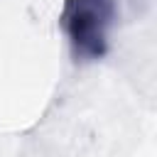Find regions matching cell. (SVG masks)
I'll list each match as a JSON object with an SVG mask.
<instances>
[{
    "mask_svg": "<svg viewBox=\"0 0 157 157\" xmlns=\"http://www.w3.org/2000/svg\"><path fill=\"white\" fill-rule=\"evenodd\" d=\"M118 17L115 0H64L59 27L76 61H98L108 54Z\"/></svg>",
    "mask_w": 157,
    "mask_h": 157,
    "instance_id": "cell-1",
    "label": "cell"
}]
</instances>
